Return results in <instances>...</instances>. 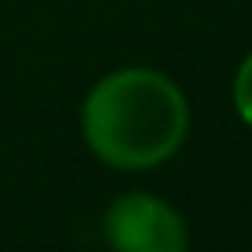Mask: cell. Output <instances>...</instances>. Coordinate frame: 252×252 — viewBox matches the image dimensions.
I'll return each instance as SVG.
<instances>
[{"instance_id": "2", "label": "cell", "mask_w": 252, "mask_h": 252, "mask_svg": "<svg viewBox=\"0 0 252 252\" xmlns=\"http://www.w3.org/2000/svg\"><path fill=\"white\" fill-rule=\"evenodd\" d=\"M104 235L114 252H187V224L173 204L156 193H125L104 214Z\"/></svg>"}, {"instance_id": "1", "label": "cell", "mask_w": 252, "mask_h": 252, "mask_svg": "<svg viewBox=\"0 0 252 252\" xmlns=\"http://www.w3.org/2000/svg\"><path fill=\"white\" fill-rule=\"evenodd\" d=\"M187 128V97L156 69H118L83 100V138L100 162L118 169L166 162L183 145Z\"/></svg>"}, {"instance_id": "3", "label": "cell", "mask_w": 252, "mask_h": 252, "mask_svg": "<svg viewBox=\"0 0 252 252\" xmlns=\"http://www.w3.org/2000/svg\"><path fill=\"white\" fill-rule=\"evenodd\" d=\"M231 97H235V111H238V118L252 128V52L245 56V63H242L238 73H235Z\"/></svg>"}]
</instances>
